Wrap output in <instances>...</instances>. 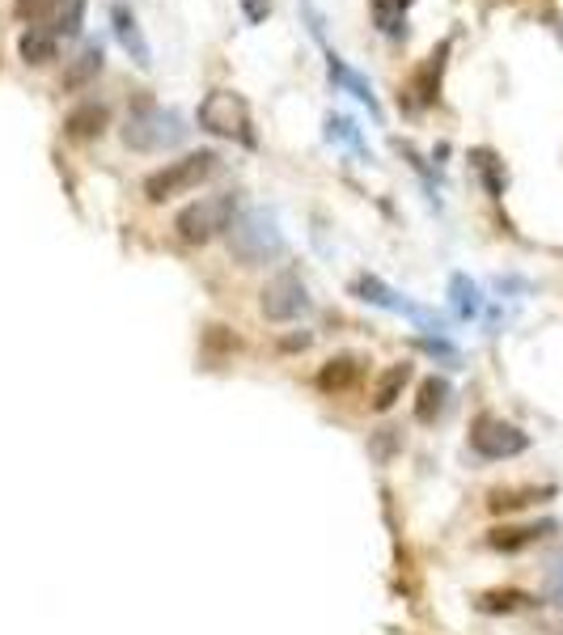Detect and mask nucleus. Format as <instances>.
I'll return each instance as SVG.
<instances>
[{
  "label": "nucleus",
  "instance_id": "24",
  "mask_svg": "<svg viewBox=\"0 0 563 635\" xmlns=\"http://www.w3.org/2000/svg\"><path fill=\"white\" fill-rule=\"evenodd\" d=\"M470 162H474V170H479V178H483L488 195H504V183H509V174H504V162L495 157L492 148H474V153H470Z\"/></svg>",
  "mask_w": 563,
  "mask_h": 635
},
{
  "label": "nucleus",
  "instance_id": "9",
  "mask_svg": "<svg viewBox=\"0 0 563 635\" xmlns=\"http://www.w3.org/2000/svg\"><path fill=\"white\" fill-rule=\"evenodd\" d=\"M111 30H115L119 48L132 55L136 69H153V48H149L141 22H136V13L127 4H111Z\"/></svg>",
  "mask_w": 563,
  "mask_h": 635
},
{
  "label": "nucleus",
  "instance_id": "18",
  "mask_svg": "<svg viewBox=\"0 0 563 635\" xmlns=\"http://www.w3.org/2000/svg\"><path fill=\"white\" fill-rule=\"evenodd\" d=\"M407 381H411V365H390L373 386V411H390V407L402 399Z\"/></svg>",
  "mask_w": 563,
  "mask_h": 635
},
{
  "label": "nucleus",
  "instance_id": "30",
  "mask_svg": "<svg viewBox=\"0 0 563 635\" xmlns=\"http://www.w3.org/2000/svg\"><path fill=\"white\" fill-rule=\"evenodd\" d=\"M423 348L432 356H446V360H458V348L453 344H446V339H423Z\"/></svg>",
  "mask_w": 563,
  "mask_h": 635
},
{
  "label": "nucleus",
  "instance_id": "25",
  "mask_svg": "<svg viewBox=\"0 0 563 635\" xmlns=\"http://www.w3.org/2000/svg\"><path fill=\"white\" fill-rule=\"evenodd\" d=\"M81 22H85V0H69V9L60 13V22L51 25L60 39H76L81 34Z\"/></svg>",
  "mask_w": 563,
  "mask_h": 635
},
{
  "label": "nucleus",
  "instance_id": "2",
  "mask_svg": "<svg viewBox=\"0 0 563 635\" xmlns=\"http://www.w3.org/2000/svg\"><path fill=\"white\" fill-rule=\"evenodd\" d=\"M237 221V195L221 191V195H204L174 216V229L187 246H204L212 237L229 234V225Z\"/></svg>",
  "mask_w": 563,
  "mask_h": 635
},
{
  "label": "nucleus",
  "instance_id": "14",
  "mask_svg": "<svg viewBox=\"0 0 563 635\" xmlns=\"http://www.w3.org/2000/svg\"><path fill=\"white\" fill-rule=\"evenodd\" d=\"M555 495V488H495L492 495H488V509H492L495 518H509V513H521V509H530V504H542V500H551Z\"/></svg>",
  "mask_w": 563,
  "mask_h": 635
},
{
  "label": "nucleus",
  "instance_id": "23",
  "mask_svg": "<svg viewBox=\"0 0 563 635\" xmlns=\"http://www.w3.org/2000/svg\"><path fill=\"white\" fill-rule=\"evenodd\" d=\"M449 301H453V314H458V318H479V309H483L479 284L470 280V276H462V272L449 280Z\"/></svg>",
  "mask_w": 563,
  "mask_h": 635
},
{
  "label": "nucleus",
  "instance_id": "28",
  "mask_svg": "<svg viewBox=\"0 0 563 635\" xmlns=\"http://www.w3.org/2000/svg\"><path fill=\"white\" fill-rule=\"evenodd\" d=\"M237 4H242V18L250 25L267 22V13H272V0H237Z\"/></svg>",
  "mask_w": 563,
  "mask_h": 635
},
{
  "label": "nucleus",
  "instance_id": "4",
  "mask_svg": "<svg viewBox=\"0 0 563 635\" xmlns=\"http://www.w3.org/2000/svg\"><path fill=\"white\" fill-rule=\"evenodd\" d=\"M199 127L212 132V136H225V141H237L246 148H255V123H250V106L246 98L234 94V90H212L204 102H199Z\"/></svg>",
  "mask_w": 563,
  "mask_h": 635
},
{
  "label": "nucleus",
  "instance_id": "3",
  "mask_svg": "<svg viewBox=\"0 0 563 635\" xmlns=\"http://www.w3.org/2000/svg\"><path fill=\"white\" fill-rule=\"evenodd\" d=\"M216 153H187V157H178V162H165L162 170H153L149 178H144V199L149 204H165V199H174V195H187L195 191L199 183H208L212 174H216Z\"/></svg>",
  "mask_w": 563,
  "mask_h": 635
},
{
  "label": "nucleus",
  "instance_id": "10",
  "mask_svg": "<svg viewBox=\"0 0 563 635\" xmlns=\"http://www.w3.org/2000/svg\"><path fill=\"white\" fill-rule=\"evenodd\" d=\"M327 76H330V85H335L339 94H352L360 106H369V115L381 119V102H377L373 85H369V76H360V72H356L348 60H339L335 51L327 55Z\"/></svg>",
  "mask_w": 563,
  "mask_h": 635
},
{
  "label": "nucleus",
  "instance_id": "1",
  "mask_svg": "<svg viewBox=\"0 0 563 635\" xmlns=\"http://www.w3.org/2000/svg\"><path fill=\"white\" fill-rule=\"evenodd\" d=\"M284 250H288V242H284L280 221L272 212L250 208L229 225V255L242 267H267V263L284 259Z\"/></svg>",
  "mask_w": 563,
  "mask_h": 635
},
{
  "label": "nucleus",
  "instance_id": "6",
  "mask_svg": "<svg viewBox=\"0 0 563 635\" xmlns=\"http://www.w3.org/2000/svg\"><path fill=\"white\" fill-rule=\"evenodd\" d=\"M470 449L483 462H509V458L530 449V437L516 423L500 420V416H479V420L470 423Z\"/></svg>",
  "mask_w": 563,
  "mask_h": 635
},
{
  "label": "nucleus",
  "instance_id": "13",
  "mask_svg": "<svg viewBox=\"0 0 563 635\" xmlns=\"http://www.w3.org/2000/svg\"><path fill=\"white\" fill-rule=\"evenodd\" d=\"M446 55H449V43H441V48L432 51L428 60H423L420 69H416V76H411V102L416 106H432L437 102V90H441V72H446Z\"/></svg>",
  "mask_w": 563,
  "mask_h": 635
},
{
  "label": "nucleus",
  "instance_id": "12",
  "mask_svg": "<svg viewBox=\"0 0 563 635\" xmlns=\"http://www.w3.org/2000/svg\"><path fill=\"white\" fill-rule=\"evenodd\" d=\"M360 377H365V360L360 356H330L327 365L318 369V390L323 395H348L360 386Z\"/></svg>",
  "mask_w": 563,
  "mask_h": 635
},
{
  "label": "nucleus",
  "instance_id": "16",
  "mask_svg": "<svg viewBox=\"0 0 563 635\" xmlns=\"http://www.w3.org/2000/svg\"><path fill=\"white\" fill-rule=\"evenodd\" d=\"M449 381L446 377H423L420 381V395H416V420L420 423H437L441 416H446L449 407Z\"/></svg>",
  "mask_w": 563,
  "mask_h": 635
},
{
  "label": "nucleus",
  "instance_id": "31",
  "mask_svg": "<svg viewBox=\"0 0 563 635\" xmlns=\"http://www.w3.org/2000/svg\"><path fill=\"white\" fill-rule=\"evenodd\" d=\"M555 635H563V632H555Z\"/></svg>",
  "mask_w": 563,
  "mask_h": 635
},
{
  "label": "nucleus",
  "instance_id": "21",
  "mask_svg": "<svg viewBox=\"0 0 563 635\" xmlns=\"http://www.w3.org/2000/svg\"><path fill=\"white\" fill-rule=\"evenodd\" d=\"M407 4L411 0H369V13H373L377 30L386 39H402L407 34Z\"/></svg>",
  "mask_w": 563,
  "mask_h": 635
},
{
  "label": "nucleus",
  "instance_id": "17",
  "mask_svg": "<svg viewBox=\"0 0 563 635\" xmlns=\"http://www.w3.org/2000/svg\"><path fill=\"white\" fill-rule=\"evenodd\" d=\"M55 51H60V34L48 30V25H30L22 39H18V55H22L25 64H51Z\"/></svg>",
  "mask_w": 563,
  "mask_h": 635
},
{
  "label": "nucleus",
  "instance_id": "15",
  "mask_svg": "<svg viewBox=\"0 0 563 635\" xmlns=\"http://www.w3.org/2000/svg\"><path fill=\"white\" fill-rule=\"evenodd\" d=\"M106 119H111V111L102 102H81V106H72L69 115H64V132H69L72 141H90V136H102Z\"/></svg>",
  "mask_w": 563,
  "mask_h": 635
},
{
  "label": "nucleus",
  "instance_id": "5",
  "mask_svg": "<svg viewBox=\"0 0 563 635\" xmlns=\"http://www.w3.org/2000/svg\"><path fill=\"white\" fill-rule=\"evenodd\" d=\"M183 136H187L183 115L162 111V106H144V111H136V115L127 119V127H123V144L136 148V153H162V148L183 144Z\"/></svg>",
  "mask_w": 563,
  "mask_h": 635
},
{
  "label": "nucleus",
  "instance_id": "11",
  "mask_svg": "<svg viewBox=\"0 0 563 635\" xmlns=\"http://www.w3.org/2000/svg\"><path fill=\"white\" fill-rule=\"evenodd\" d=\"M546 534H555V521H530V525H495V530H488V546H492V551H504V555H513V551H525V546L542 542Z\"/></svg>",
  "mask_w": 563,
  "mask_h": 635
},
{
  "label": "nucleus",
  "instance_id": "27",
  "mask_svg": "<svg viewBox=\"0 0 563 635\" xmlns=\"http://www.w3.org/2000/svg\"><path fill=\"white\" fill-rule=\"evenodd\" d=\"M399 432H395V428H381V432H377L373 441H369V453H373L377 462H390V458H395V453H399Z\"/></svg>",
  "mask_w": 563,
  "mask_h": 635
},
{
  "label": "nucleus",
  "instance_id": "26",
  "mask_svg": "<svg viewBox=\"0 0 563 635\" xmlns=\"http://www.w3.org/2000/svg\"><path fill=\"white\" fill-rule=\"evenodd\" d=\"M60 4H64V0H13V13H18L22 22L39 25L51 13V9H60Z\"/></svg>",
  "mask_w": 563,
  "mask_h": 635
},
{
  "label": "nucleus",
  "instance_id": "8",
  "mask_svg": "<svg viewBox=\"0 0 563 635\" xmlns=\"http://www.w3.org/2000/svg\"><path fill=\"white\" fill-rule=\"evenodd\" d=\"M352 293L360 297V301H369V306L377 309H395V314H407L411 322H420L423 330H441V318L432 314V309L416 306V301H407V297H399L395 288H386V284L377 280V276H360V280L352 284Z\"/></svg>",
  "mask_w": 563,
  "mask_h": 635
},
{
  "label": "nucleus",
  "instance_id": "19",
  "mask_svg": "<svg viewBox=\"0 0 563 635\" xmlns=\"http://www.w3.org/2000/svg\"><path fill=\"white\" fill-rule=\"evenodd\" d=\"M102 60H106V55H102V48H98V43L81 48V51H76V60L64 69V81H60V85H64V90H81V85H90L98 72H102Z\"/></svg>",
  "mask_w": 563,
  "mask_h": 635
},
{
  "label": "nucleus",
  "instance_id": "29",
  "mask_svg": "<svg viewBox=\"0 0 563 635\" xmlns=\"http://www.w3.org/2000/svg\"><path fill=\"white\" fill-rule=\"evenodd\" d=\"M546 597H551L555 606H563V560H555L551 572H546Z\"/></svg>",
  "mask_w": 563,
  "mask_h": 635
},
{
  "label": "nucleus",
  "instance_id": "20",
  "mask_svg": "<svg viewBox=\"0 0 563 635\" xmlns=\"http://www.w3.org/2000/svg\"><path fill=\"white\" fill-rule=\"evenodd\" d=\"M474 606L483 614H516V611H530L534 597H530L525 588H488V593H479Z\"/></svg>",
  "mask_w": 563,
  "mask_h": 635
},
{
  "label": "nucleus",
  "instance_id": "22",
  "mask_svg": "<svg viewBox=\"0 0 563 635\" xmlns=\"http://www.w3.org/2000/svg\"><path fill=\"white\" fill-rule=\"evenodd\" d=\"M327 141L330 144H344V148H352L356 157H365V162H373V153H369V144L360 141V127H356L348 115H327Z\"/></svg>",
  "mask_w": 563,
  "mask_h": 635
},
{
  "label": "nucleus",
  "instance_id": "7",
  "mask_svg": "<svg viewBox=\"0 0 563 635\" xmlns=\"http://www.w3.org/2000/svg\"><path fill=\"white\" fill-rule=\"evenodd\" d=\"M258 306H263V314H267L272 322H293V318H301L309 309V288L297 280L293 272H284V276L263 284Z\"/></svg>",
  "mask_w": 563,
  "mask_h": 635
}]
</instances>
